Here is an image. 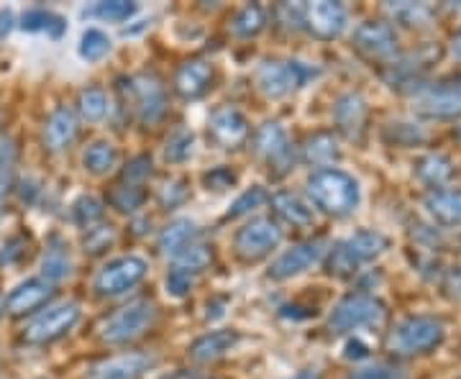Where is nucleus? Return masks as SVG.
<instances>
[{
	"label": "nucleus",
	"instance_id": "1",
	"mask_svg": "<svg viewBox=\"0 0 461 379\" xmlns=\"http://www.w3.org/2000/svg\"><path fill=\"white\" fill-rule=\"evenodd\" d=\"M308 187V198L318 211L323 213L348 215L357 211L362 193H359V182L354 180L344 169L336 167H326V169H315L313 175L305 182Z\"/></svg>",
	"mask_w": 461,
	"mask_h": 379
},
{
	"label": "nucleus",
	"instance_id": "2",
	"mask_svg": "<svg viewBox=\"0 0 461 379\" xmlns=\"http://www.w3.org/2000/svg\"><path fill=\"white\" fill-rule=\"evenodd\" d=\"M387 247H390V241H387L384 233L372 231V229L351 233L329 251L326 272L336 275V277H348V275L359 272V266L382 257L387 251Z\"/></svg>",
	"mask_w": 461,
	"mask_h": 379
},
{
	"label": "nucleus",
	"instance_id": "3",
	"mask_svg": "<svg viewBox=\"0 0 461 379\" xmlns=\"http://www.w3.org/2000/svg\"><path fill=\"white\" fill-rule=\"evenodd\" d=\"M446 338L444 320L433 315H411L387 336V351L395 356H420L438 348Z\"/></svg>",
	"mask_w": 461,
	"mask_h": 379
},
{
	"label": "nucleus",
	"instance_id": "4",
	"mask_svg": "<svg viewBox=\"0 0 461 379\" xmlns=\"http://www.w3.org/2000/svg\"><path fill=\"white\" fill-rule=\"evenodd\" d=\"M154 318H157V308L151 300H133L103 320L100 338L111 347L131 344L154 326Z\"/></svg>",
	"mask_w": 461,
	"mask_h": 379
},
{
	"label": "nucleus",
	"instance_id": "5",
	"mask_svg": "<svg viewBox=\"0 0 461 379\" xmlns=\"http://www.w3.org/2000/svg\"><path fill=\"white\" fill-rule=\"evenodd\" d=\"M318 77V67L297 59H267L257 69V87L267 98H285Z\"/></svg>",
	"mask_w": 461,
	"mask_h": 379
},
{
	"label": "nucleus",
	"instance_id": "6",
	"mask_svg": "<svg viewBox=\"0 0 461 379\" xmlns=\"http://www.w3.org/2000/svg\"><path fill=\"white\" fill-rule=\"evenodd\" d=\"M384 315H387V311H384L382 300H377L375 295H366V293H354V295H346L330 311L329 329L333 333L372 329V326H379L384 320Z\"/></svg>",
	"mask_w": 461,
	"mask_h": 379
},
{
	"label": "nucleus",
	"instance_id": "7",
	"mask_svg": "<svg viewBox=\"0 0 461 379\" xmlns=\"http://www.w3.org/2000/svg\"><path fill=\"white\" fill-rule=\"evenodd\" d=\"M80 320V305L77 302H59L51 305L44 313H39L23 330V341L32 347H44L57 338L67 336Z\"/></svg>",
	"mask_w": 461,
	"mask_h": 379
},
{
	"label": "nucleus",
	"instance_id": "8",
	"mask_svg": "<svg viewBox=\"0 0 461 379\" xmlns=\"http://www.w3.org/2000/svg\"><path fill=\"white\" fill-rule=\"evenodd\" d=\"M147 272H149L147 259L129 254V257H121V259H113V262L105 264L98 275H95L93 290L103 297L123 295V293L133 290L139 282L144 280V277H147Z\"/></svg>",
	"mask_w": 461,
	"mask_h": 379
},
{
	"label": "nucleus",
	"instance_id": "9",
	"mask_svg": "<svg viewBox=\"0 0 461 379\" xmlns=\"http://www.w3.org/2000/svg\"><path fill=\"white\" fill-rule=\"evenodd\" d=\"M412 103L415 111L426 118H438V121L461 118V75L418 90Z\"/></svg>",
	"mask_w": 461,
	"mask_h": 379
},
{
	"label": "nucleus",
	"instance_id": "10",
	"mask_svg": "<svg viewBox=\"0 0 461 379\" xmlns=\"http://www.w3.org/2000/svg\"><path fill=\"white\" fill-rule=\"evenodd\" d=\"M282 244V229L277 221L272 218H257L247 223L244 229H239L233 239V248L241 259L257 262L264 259L267 254H272Z\"/></svg>",
	"mask_w": 461,
	"mask_h": 379
},
{
	"label": "nucleus",
	"instance_id": "11",
	"mask_svg": "<svg viewBox=\"0 0 461 379\" xmlns=\"http://www.w3.org/2000/svg\"><path fill=\"white\" fill-rule=\"evenodd\" d=\"M129 93H131V108L139 123L151 126V123L162 121V116L167 113V90L157 75L131 77Z\"/></svg>",
	"mask_w": 461,
	"mask_h": 379
},
{
	"label": "nucleus",
	"instance_id": "12",
	"mask_svg": "<svg viewBox=\"0 0 461 379\" xmlns=\"http://www.w3.org/2000/svg\"><path fill=\"white\" fill-rule=\"evenodd\" d=\"M254 147H257V154L264 159V165L269 167V172H275V175H285L295 162V151H293V144L287 139V131L277 121H267L257 129Z\"/></svg>",
	"mask_w": 461,
	"mask_h": 379
},
{
	"label": "nucleus",
	"instance_id": "13",
	"mask_svg": "<svg viewBox=\"0 0 461 379\" xmlns=\"http://www.w3.org/2000/svg\"><path fill=\"white\" fill-rule=\"evenodd\" d=\"M354 50L372 62H384L397 54V33L384 21H364L354 32Z\"/></svg>",
	"mask_w": 461,
	"mask_h": 379
},
{
	"label": "nucleus",
	"instance_id": "14",
	"mask_svg": "<svg viewBox=\"0 0 461 379\" xmlns=\"http://www.w3.org/2000/svg\"><path fill=\"white\" fill-rule=\"evenodd\" d=\"M326 254V241L315 239V241H305V244H295L285 254H280L272 266H269V280H293L297 275L308 272L313 264H318Z\"/></svg>",
	"mask_w": 461,
	"mask_h": 379
},
{
	"label": "nucleus",
	"instance_id": "15",
	"mask_svg": "<svg viewBox=\"0 0 461 379\" xmlns=\"http://www.w3.org/2000/svg\"><path fill=\"white\" fill-rule=\"evenodd\" d=\"M303 26L318 39H336L348 26V14L341 3H330V0L308 3L303 14Z\"/></svg>",
	"mask_w": 461,
	"mask_h": 379
},
{
	"label": "nucleus",
	"instance_id": "16",
	"mask_svg": "<svg viewBox=\"0 0 461 379\" xmlns=\"http://www.w3.org/2000/svg\"><path fill=\"white\" fill-rule=\"evenodd\" d=\"M51 295H54V284L41 280V277H33V280L21 282L18 287L11 290V295L3 302V311L14 318H21V315H29L39 308H44Z\"/></svg>",
	"mask_w": 461,
	"mask_h": 379
},
{
	"label": "nucleus",
	"instance_id": "17",
	"mask_svg": "<svg viewBox=\"0 0 461 379\" xmlns=\"http://www.w3.org/2000/svg\"><path fill=\"white\" fill-rule=\"evenodd\" d=\"M215 69L205 59H190L175 72V93L187 100L203 98L213 87Z\"/></svg>",
	"mask_w": 461,
	"mask_h": 379
},
{
	"label": "nucleus",
	"instance_id": "18",
	"mask_svg": "<svg viewBox=\"0 0 461 379\" xmlns=\"http://www.w3.org/2000/svg\"><path fill=\"white\" fill-rule=\"evenodd\" d=\"M239 341H241L239 330H233V329L211 330V333L200 336V338H195V341L187 347V356L198 364L218 362V359H223L226 354H230L233 348L239 347Z\"/></svg>",
	"mask_w": 461,
	"mask_h": 379
},
{
	"label": "nucleus",
	"instance_id": "19",
	"mask_svg": "<svg viewBox=\"0 0 461 379\" xmlns=\"http://www.w3.org/2000/svg\"><path fill=\"white\" fill-rule=\"evenodd\" d=\"M211 136L215 139V144H221L223 149H236L239 144H244L249 139V123L247 118L241 116V111L236 108H218L211 116Z\"/></svg>",
	"mask_w": 461,
	"mask_h": 379
},
{
	"label": "nucleus",
	"instance_id": "20",
	"mask_svg": "<svg viewBox=\"0 0 461 379\" xmlns=\"http://www.w3.org/2000/svg\"><path fill=\"white\" fill-rule=\"evenodd\" d=\"M151 366V359L144 354H121L113 359L93 364L85 379H141Z\"/></svg>",
	"mask_w": 461,
	"mask_h": 379
},
{
	"label": "nucleus",
	"instance_id": "21",
	"mask_svg": "<svg viewBox=\"0 0 461 379\" xmlns=\"http://www.w3.org/2000/svg\"><path fill=\"white\" fill-rule=\"evenodd\" d=\"M77 131H80V126H77L75 111L62 105L47 118L41 139H44V147L57 154V151H65V149L72 147V141L77 139Z\"/></svg>",
	"mask_w": 461,
	"mask_h": 379
},
{
	"label": "nucleus",
	"instance_id": "22",
	"mask_svg": "<svg viewBox=\"0 0 461 379\" xmlns=\"http://www.w3.org/2000/svg\"><path fill=\"white\" fill-rule=\"evenodd\" d=\"M333 123L346 139H359L366 123V100L359 93H344L333 105Z\"/></svg>",
	"mask_w": 461,
	"mask_h": 379
},
{
	"label": "nucleus",
	"instance_id": "23",
	"mask_svg": "<svg viewBox=\"0 0 461 379\" xmlns=\"http://www.w3.org/2000/svg\"><path fill=\"white\" fill-rule=\"evenodd\" d=\"M72 275V259H69V247L59 236H51L50 244L44 248V257H41V280L57 282L67 280Z\"/></svg>",
	"mask_w": 461,
	"mask_h": 379
},
{
	"label": "nucleus",
	"instance_id": "24",
	"mask_svg": "<svg viewBox=\"0 0 461 379\" xmlns=\"http://www.w3.org/2000/svg\"><path fill=\"white\" fill-rule=\"evenodd\" d=\"M423 205L436 223L461 226V190H433Z\"/></svg>",
	"mask_w": 461,
	"mask_h": 379
},
{
	"label": "nucleus",
	"instance_id": "25",
	"mask_svg": "<svg viewBox=\"0 0 461 379\" xmlns=\"http://www.w3.org/2000/svg\"><path fill=\"white\" fill-rule=\"evenodd\" d=\"M272 208L280 215L285 223L295 226V229H308L315 223L313 208L303 198H297L295 193H277L272 198Z\"/></svg>",
	"mask_w": 461,
	"mask_h": 379
},
{
	"label": "nucleus",
	"instance_id": "26",
	"mask_svg": "<svg viewBox=\"0 0 461 379\" xmlns=\"http://www.w3.org/2000/svg\"><path fill=\"white\" fill-rule=\"evenodd\" d=\"M195 241H200L198 226L190 218H177L159 233V251L167 254V257H175V254H180L182 248H187Z\"/></svg>",
	"mask_w": 461,
	"mask_h": 379
},
{
	"label": "nucleus",
	"instance_id": "27",
	"mask_svg": "<svg viewBox=\"0 0 461 379\" xmlns=\"http://www.w3.org/2000/svg\"><path fill=\"white\" fill-rule=\"evenodd\" d=\"M339 157H341V147L333 133H315L305 141V159L311 165L326 169L333 162H339Z\"/></svg>",
	"mask_w": 461,
	"mask_h": 379
},
{
	"label": "nucleus",
	"instance_id": "28",
	"mask_svg": "<svg viewBox=\"0 0 461 379\" xmlns=\"http://www.w3.org/2000/svg\"><path fill=\"white\" fill-rule=\"evenodd\" d=\"M387 14L395 23L408 29H429L433 21V8L426 3H390Z\"/></svg>",
	"mask_w": 461,
	"mask_h": 379
},
{
	"label": "nucleus",
	"instance_id": "29",
	"mask_svg": "<svg viewBox=\"0 0 461 379\" xmlns=\"http://www.w3.org/2000/svg\"><path fill=\"white\" fill-rule=\"evenodd\" d=\"M21 29L32 33H47L51 39H59L65 33L67 23L65 18L51 14V11H44V8H32L21 16Z\"/></svg>",
	"mask_w": 461,
	"mask_h": 379
},
{
	"label": "nucleus",
	"instance_id": "30",
	"mask_svg": "<svg viewBox=\"0 0 461 379\" xmlns=\"http://www.w3.org/2000/svg\"><path fill=\"white\" fill-rule=\"evenodd\" d=\"M211 264H213V248L203 244V241H195V244H190L187 248H182L180 254L172 257V266L193 275V277L205 272Z\"/></svg>",
	"mask_w": 461,
	"mask_h": 379
},
{
	"label": "nucleus",
	"instance_id": "31",
	"mask_svg": "<svg viewBox=\"0 0 461 379\" xmlns=\"http://www.w3.org/2000/svg\"><path fill=\"white\" fill-rule=\"evenodd\" d=\"M83 165L90 175H108L118 165V151L111 141H93L85 149Z\"/></svg>",
	"mask_w": 461,
	"mask_h": 379
},
{
	"label": "nucleus",
	"instance_id": "32",
	"mask_svg": "<svg viewBox=\"0 0 461 379\" xmlns=\"http://www.w3.org/2000/svg\"><path fill=\"white\" fill-rule=\"evenodd\" d=\"M264 26H267V14H264L262 5H257V3H249L244 8H239L233 21H230V32L236 33L239 39H251V36L262 33Z\"/></svg>",
	"mask_w": 461,
	"mask_h": 379
},
{
	"label": "nucleus",
	"instance_id": "33",
	"mask_svg": "<svg viewBox=\"0 0 461 379\" xmlns=\"http://www.w3.org/2000/svg\"><path fill=\"white\" fill-rule=\"evenodd\" d=\"M415 175H418V180L426 182L429 187H441L451 177V162L446 159L444 154H426V157L418 159Z\"/></svg>",
	"mask_w": 461,
	"mask_h": 379
},
{
	"label": "nucleus",
	"instance_id": "34",
	"mask_svg": "<svg viewBox=\"0 0 461 379\" xmlns=\"http://www.w3.org/2000/svg\"><path fill=\"white\" fill-rule=\"evenodd\" d=\"M195 151V136L190 129H175V131L167 136L165 141V157L167 162L172 165H180V162H187Z\"/></svg>",
	"mask_w": 461,
	"mask_h": 379
},
{
	"label": "nucleus",
	"instance_id": "35",
	"mask_svg": "<svg viewBox=\"0 0 461 379\" xmlns=\"http://www.w3.org/2000/svg\"><path fill=\"white\" fill-rule=\"evenodd\" d=\"M77 111L87 123H98L108 116V95L100 87H87L77 98Z\"/></svg>",
	"mask_w": 461,
	"mask_h": 379
},
{
	"label": "nucleus",
	"instance_id": "36",
	"mask_svg": "<svg viewBox=\"0 0 461 379\" xmlns=\"http://www.w3.org/2000/svg\"><path fill=\"white\" fill-rule=\"evenodd\" d=\"M111 50H113V44H111L108 33H103L100 29H87L80 39V57L85 62H100L111 54Z\"/></svg>",
	"mask_w": 461,
	"mask_h": 379
},
{
	"label": "nucleus",
	"instance_id": "37",
	"mask_svg": "<svg viewBox=\"0 0 461 379\" xmlns=\"http://www.w3.org/2000/svg\"><path fill=\"white\" fill-rule=\"evenodd\" d=\"M14 159H16V149L11 139H0V211L8 200V193L14 187Z\"/></svg>",
	"mask_w": 461,
	"mask_h": 379
},
{
	"label": "nucleus",
	"instance_id": "38",
	"mask_svg": "<svg viewBox=\"0 0 461 379\" xmlns=\"http://www.w3.org/2000/svg\"><path fill=\"white\" fill-rule=\"evenodd\" d=\"M147 200V190L139 187V185H118L113 193H111V205L121 213H133L144 205Z\"/></svg>",
	"mask_w": 461,
	"mask_h": 379
},
{
	"label": "nucleus",
	"instance_id": "39",
	"mask_svg": "<svg viewBox=\"0 0 461 379\" xmlns=\"http://www.w3.org/2000/svg\"><path fill=\"white\" fill-rule=\"evenodd\" d=\"M384 139L395 147H415L426 139V131L418 123H408V121H395L384 129Z\"/></svg>",
	"mask_w": 461,
	"mask_h": 379
},
{
	"label": "nucleus",
	"instance_id": "40",
	"mask_svg": "<svg viewBox=\"0 0 461 379\" xmlns=\"http://www.w3.org/2000/svg\"><path fill=\"white\" fill-rule=\"evenodd\" d=\"M133 14H136V3H129V0H108V3H98L87 11V16H95L100 21H108V23L129 21Z\"/></svg>",
	"mask_w": 461,
	"mask_h": 379
},
{
	"label": "nucleus",
	"instance_id": "41",
	"mask_svg": "<svg viewBox=\"0 0 461 379\" xmlns=\"http://www.w3.org/2000/svg\"><path fill=\"white\" fill-rule=\"evenodd\" d=\"M103 218V203L93 195H83L72 203V221L83 229H93L98 226Z\"/></svg>",
	"mask_w": 461,
	"mask_h": 379
},
{
	"label": "nucleus",
	"instance_id": "42",
	"mask_svg": "<svg viewBox=\"0 0 461 379\" xmlns=\"http://www.w3.org/2000/svg\"><path fill=\"white\" fill-rule=\"evenodd\" d=\"M267 200H269L267 190H264V187H259V185H254V187H249L247 193H241V195L236 198V203H233V205L229 208L226 218L230 221V218H239V215L251 213V211L262 208Z\"/></svg>",
	"mask_w": 461,
	"mask_h": 379
},
{
	"label": "nucleus",
	"instance_id": "43",
	"mask_svg": "<svg viewBox=\"0 0 461 379\" xmlns=\"http://www.w3.org/2000/svg\"><path fill=\"white\" fill-rule=\"evenodd\" d=\"M115 233L111 226H93V229H87L85 233V251H90V254H100V251H105V248L113 244Z\"/></svg>",
	"mask_w": 461,
	"mask_h": 379
},
{
	"label": "nucleus",
	"instance_id": "44",
	"mask_svg": "<svg viewBox=\"0 0 461 379\" xmlns=\"http://www.w3.org/2000/svg\"><path fill=\"white\" fill-rule=\"evenodd\" d=\"M29 239L26 236H11L3 247H0V266L16 264L23 259V254L29 251Z\"/></svg>",
	"mask_w": 461,
	"mask_h": 379
},
{
	"label": "nucleus",
	"instance_id": "45",
	"mask_svg": "<svg viewBox=\"0 0 461 379\" xmlns=\"http://www.w3.org/2000/svg\"><path fill=\"white\" fill-rule=\"evenodd\" d=\"M149 175H151V159H149L147 154L133 157L131 162L126 165V169H123V185H139L141 187V182L147 180Z\"/></svg>",
	"mask_w": 461,
	"mask_h": 379
},
{
	"label": "nucleus",
	"instance_id": "46",
	"mask_svg": "<svg viewBox=\"0 0 461 379\" xmlns=\"http://www.w3.org/2000/svg\"><path fill=\"white\" fill-rule=\"evenodd\" d=\"M193 282L195 277L193 275H187V272H182V269H169V275H167V293L172 297H185L190 290H193Z\"/></svg>",
	"mask_w": 461,
	"mask_h": 379
},
{
	"label": "nucleus",
	"instance_id": "47",
	"mask_svg": "<svg viewBox=\"0 0 461 379\" xmlns=\"http://www.w3.org/2000/svg\"><path fill=\"white\" fill-rule=\"evenodd\" d=\"M185 198H187V187H185V182L180 180L167 182L165 187L159 190V203H162L165 208H175V205H180Z\"/></svg>",
	"mask_w": 461,
	"mask_h": 379
},
{
	"label": "nucleus",
	"instance_id": "48",
	"mask_svg": "<svg viewBox=\"0 0 461 379\" xmlns=\"http://www.w3.org/2000/svg\"><path fill=\"white\" fill-rule=\"evenodd\" d=\"M348 379H408L402 369L395 366H372V369H362L357 374H351Z\"/></svg>",
	"mask_w": 461,
	"mask_h": 379
},
{
	"label": "nucleus",
	"instance_id": "49",
	"mask_svg": "<svg viewBox=\"0 0 461 379\" xmlns=\"http://www.w3.org/2000/svg\"><path fill=\"white\" fill-rule=\"evenodd\" d=\"M203 180L208 185V190H226V187H230L236 182V175L230 169H226V167H218L213 172H208Z\"/></svg>",
	"mask_w": 461,
	"mask_h": 379
},
{
	"label": "nucleus",
	"instance_id": "50",
	"mask_svg": "<svg viewBox=\"0 0 461 379\" xmlns=\"http://www.w3.org/2000/svg\"><path fill=\"white\" fill-rule=\"evenodd\" d=\"M446 293L451 297H456L461 300V264L459 266H454V269H448L446 272V282H444Z\"/></svg>",
	"mask_w": 461,
	"mask_h": 379
},
{
	"label": "nucleus",
	"instance_id": "51",
	"mask_svg": "<svg viewBox=\"0 0 461 379\" xmlns=\"http://www.w3.org/2000/svg\"><path fill=\"white\" fill-rule=\"evenodd\" d=\"M14 23H16L14 14H11L8 8H3V11H0V39L14 32Z\"/></svg>",
	"mask_w": 461,
	"mask_h": 379
},
{
	"label": "nucleus",
	"instance_id": "52",
	"mask_svg": "<svg viewBox=\"0 0 461 379\" xmlns=\"http://www.w3.org/2000/svg\"><path fill=\"white\" fill-rule=\"evenodd\" d=\"M162 379H211L208 374H203V372H195V369H180V372H172V374H167Z\"/></svg>",
	"mask_w": 461,
	"mask_h": 379
},
{
	"label": "nucleus",
	"instance_id": "53",
	"mask_svg": "<svg viewBox=\"0 0 461 379\" xmlns=\"http://www.w3.org/2000/svg\"><path fill=\"white\" fill-rule=\"evenodd\" d=\"M451 57L461 62V29L451 36Z\"/></svg>",
	"mask_w": 461,
	"mask_h": 379
},
{
	"label": "nucleus",
	"instance_id": "54",
	"mask_svg": "<svg viewBox=\"0 0 461 379\" xmlns=\"http://www.w3.org/2000/svg\"><path fill=\"white\" fill-rule=\"evenodd\" d=\"M290 379H321V372L318 369H303V372H297L295 377Z\"/></svg>",
	"mask_w": 461,
	"mask_h": 379
},
{
	"label": "nucleus",
	"instance_id": "55",
	"mask_svg": "<svg viewBox=\"0 0 461 379\" xmlns=\"http://www.w3.org/2000/svg\"><path fill=\"white\" fill-rule=\"evenodd\" d=\"M0 313H3V308H0Z\"/></svg>",
	"mask_w": 461,
	"mask_h": 379
}]
</instances>
